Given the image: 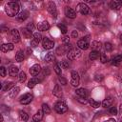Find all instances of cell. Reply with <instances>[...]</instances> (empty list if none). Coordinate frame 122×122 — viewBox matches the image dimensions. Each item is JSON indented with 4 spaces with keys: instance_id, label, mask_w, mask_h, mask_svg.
<instances>
[{
    "instance_id": "obj_38",
    "label": "cell",
    "mask_w": 122,
    "mask_h": 122,
    "mask_svg": "<svg viewBox=\"0 0 122 122\" xmlns=\"http://www.w3.org/2000/svg\"><path fill=\"white\" fill-rule=\"evenodd\" d=\"M53 69H54V71H55L58 75H61V67H60L58 64H55L54 67H53Z\"/></svg>"
},
{
    "instance_id": "obj_20",
    "label": "cell",
    "mask_w": 122,
    "mask_h": 122,
    "mask_svg": "<svg viewBox=\"0 0 122 122\" xmlns=\"http://www.w3.org/2000/svg\"><path fill=\"white\" fill-rule=\"evenodd\" d=\"M43 115H44V112L42 110H39L36 112V113L33 115V121L35 122H40L42 119H43Z\"/></svg>"
},
{
    "instance_id": "obj_10",
    "label": "cell",
    "mask_w": 122,
    "mask_h": 122,
    "mask_svg": "<svg viewBox=\"0 0 122 122\" xmlns=\"http://www.w3.org/2000/svg\"><path fill=\"white\" fill-rule=\"evenodd\" d=\"M47 10L53 16V17H56L57 16V9H56V6L53 2H49L48 3V6H47Z\"/></svg>"
},
{
    "instance_id": "obj_39",
    "label": "cell",
    "mask_w": 122,
    "mask_h": 122,
    "mask_svg": "<svg viewBox=\"0 0 122 122\" xmlns=\"http://www.w3.org/2000/svg\"><path fill=\"white\" fill-rule=\"evenodd\" d=\"M100 61H101V63H106L108 61V57H107V55L105 53H101L100 54Z\"/></svg>"
},
{
    "instance_id": "obj_29",
    "label": "cell",
    "mask_w": 122,
    "mask_h": 122,
    "mask_svg": "<svg viewBox=\"0 0 122 122\" xmlns=\"http://www.w3.org/2000/svg\"><path fill=\"white\" fill-rule=\"evenodd\" d=\"M39 83V81L37 80V78L36 77H33V78H31L29 82H28V87L30 88V89H32L36 84H38Z\"/></svg>"
},
{
    "instance_id": "obj_30",
    "label": "cell",
    "mask_w": 122,
    "mask_h": 122,
    "mask_svg": "<svg viewBox=\"0 0 122 122\" xmlns=\"http://www.w3.org/2000/svg\"><path fill=\"white\" fill-rule=\"evenodd\" d=\"M19 117H20V119H21L23 122H26V121H28V119H29L28 113H27L26 112H24V111H20V112H19Z\"/></svg>"
},
{
    "instance_id": "obj_12",
    "label": "cell",
    "mask_w": 122,
    "mask_h": 122,
    "mask_svg": "<svg viewBox=\"0 0 122 122\" xmlns=\"http://www.w3.org/2000/svg\"><path fill=\"white\" fill-rule=\"evenodd\" d=\"M40 71H41V66H40L39 64H34L33 66L30 67V73L32 76H35V75H37V74L40 72Z\"/></svg>"
},
{
    "instance_id": "obj_9",
    "label": "cell",
    "mask_w": 122,
    "mask_h": 122,
    "mask_svg": "<svg viewBox=\"0 0 122 122\" xmlns=\"http://www.w3.org/2000/svg\"><path fill=\"white\" fill-rule=\"evenodd\" d=\"M42 46H43V48L46 49V50H51V49L53 48L54 42H53L52 40H51L50 38L45 37V38H43V40H42Z\"/></svg>"
},
{
    "instance_id": "obj_43",
    "label": "cell",
    "mask_w": 122,
    "mask_h": 122,
    "mask_svg": "<svg viewBox=\"0 0 122 122\" xmlns=\"http://www.w3.org/2000/svg\"><path fill=\"white\" fill-rule=\"evenodd\" d=\"M33 37H34L36 40H38L39 42H40V40L42 39V35H41V33H40V32H35V33L33 34Z\"/></svg>"
},
{
    "instance_id": "obj_33",
    "label": "cell",
    "mask_w": 122,
    "mask_h": 122,
    "mask_svg": "<svg viewBox=\"0 0 122 122\" xmlns=\"http://www.w3.org/2000/svg\"><path fill=\"white\" fill-rule=\"evenodd\" d=\"M89 103L92 108H98L100 106V102H98L94 99H89Z\"/></svg>"
},
{
    "instance_id": "obj_18",
    "label": "cell",
    "mask_w": 122,
    "mask_h": 122,
    "mask_svg": "<svg viewBox=\"0 0 122 122\" xmlns=\"http://www.w3.org/2000/svg\"><path fill=\"white\" fill-rule=\"evenodd\" d=\"M112 103H113V97L112 96H108L102 102V106L104 108H108V107H111L112 105Z\"/></svg>"
},
{
    "instance_id": "obj_41",
    "label": "cell",
    "mask_w": 122,
    "mask_h": 122,
    "mask_svg": "<svg viewBox=\"0 0 122 122\" xmlns=\"http://www.w3.org/2000/svg\"><path fill=\"white\" fill-rule=\"evenodd\" d=\"M38 44H39V41H38V40H36L35 38H33V39L30 41V46H31V47H33V48H34V47H36V46H38Z\"/></svg>"
},
{
    "instance_id": "obj_8",
    "label": "cell",
    "mask_w": 122,
    "mask_h": 122,
    "mask_svg": "<svg viewBox=\"0 0 122 122\" xmlns=\"http://www.w3.org/2000/svg\"><path fill=\"white\" fill-rule=\"evenodd\" d=\"M79 81H80V77L77 71H71V84L73 87H77L79 85Z\"/></svg>"
},
{
    "instance_id": "obj_21",
    "label": "cell",
    "mask_w": 122,
    "mask_h": 122,
    "mask_svg": "<svg viewBox=\"0 0 122 122\" xmlns=\"http://www.w3.org/2000/svg\"><path fill=\"white\" fill-rule=\"evenodd\" d=\"M19 91H20L19 87H13L11 90L9 91V96L10 98H15V96L19 93Z\"/></svg>"
},
{
    "instance_id": "obj_37",
    "label": "cell",
    "mask_w": 122,
    "mask_h": 122,
    "mask_svg": "<svg viewBox=\"0 0 122 122\" xmlns=\"http://www.w3.org/2000/svg\"><path fill=\"white\" fill-rule=\"evenodd\" d=\"M58 28H59V30H61V32L62 33H67V30H68V29H67V27L65 26V25H63V24H59L58 25Z\"/></svg>"
},
{
    "instance_id": "obj_49",
    "label": "cell",
    "mask_w": 122,
    "mask_h": 122,
    "mask_svg": "<svg viewBox=\"0 0 122 122\" xmlns=\"http://www.w3.org/2000/svg\"><path fill=\"white\" fill-rule=\"evenodd\" d=\"M43 74L45 75H48V74H50V71H49V69L48 68H44V70H43Z\"/></svg>"
},
{
    "instance_id": "obj_55",
    "label": "cell",
    "mask_w": 122,
    "mask_h": 122,
    "mask_svg": "<svg viewBox=\"0 0 122 122\" xmlns=\"http://www.w3.org/2000/svg\"><path fill=\"white\" fill-rule=\"evenodd\" d=\"M120 39H121V41H122V34L120 35Z\"/></svg>"
},
{
    "instance_id": "obj_4",
    "label": "cell",
    "mask_w": 122,
    "mask_h": 122,
    "mask_svg": "<svg viewBox=\"0 0 122 122\" xmlns=\"http://www.w3.org/2000/svg\"><path fill=\"white\" fill-rule=\"evenodd\" d=\"M81 55V51L80 49H76V48H72L71 51H69V52L67 53V57L69 60H74L76 58H78Z\"/></svg>"
},
{
    "instance_id": "obj_1",
    "label": "cell",
    "mask_w": 122,
    "mask_h": 122,
    "mask_svg": "<svg viewBox=\"0 0 122 122\" xmlns=\"http://www.w3.org/2000/svg\"><path fill=\"white\" fill-rule=\"evenodd\" d=\"M19 9H20V7H19L18 3H16V2H10V3H8V4L6 5V7H5V11H6V13L8 14V16L13 17V16H15V15H16V16L18 15Z\"/></svg>"
},
{
    "instance_id": "obj_36",
    "label": "cell",
    "mask_w": 122,
    "mask_h": 122,
    "mask_svg": "<svg viewBox=\"0 0 122 122\" xmlns=\"http://www.w3.org/2000/svg\"><path fill=\"white\" fill-rule=\"evenodd\" d=\"M104 48H105V50H106L107 51H111L112 50V44L110 43V42H106V43L104 44Z\"/></svg>"
},
{
    "instance_id": "obj_28",
    "label": "cell",
    "mask_w": 122,
    "mask_h": 122,
    "mask_svg": "<svg viewBox=\"0 0 122 122\" xmlns=\"http://www.w3.org/2000/svg\"><path fill=\"white\" fill-rule=\"evenodd\" d=\"M24 57H25L24 56V52L22 51H18L17 53L15 54V60L17 62H22L24 60Z\"/></svg>"
},
{
    "instance_id": "obj_53",
    "label": "cell",
    "mask_w": 122,
    "mask_h": 122,
    "mask_svg": "<svg viewBox=\"0 0 122 122\" xmlns=\"http://www.w3.org/2000/svg\"><path fill=\"white\" fill-rule=\"evenodd\" d=\"M104 122H116L113 118H110V119H108V120H106V121H104Z\"/></svg>"
},
{
    "instance_id": "obj_23",
    "label": "cell",
    "mask_w": 122,
    "mask_h": 122,
    "mask_svg": "<svg viewBox=\"0 0 122 122\" xmlns=\"http://www.w3.org/2000/svg\"><path fill=\"white\" fill-rule=\"evenodd\" d=\"M21 33H22L23 37L26 38V39H30V38L31 37V35H32L31 31L29 30L27 28H22V29H21Z\"/></svg>"
},
{
    "instance_id": "obj_32",
    "label": "cell",
    "mask_w": 122,
    "mask_h": 122,
    "mask_svg": "<svg viewBox=\"0 0 122 122\" xmlns=\"http://www.w3.org/2000/svg\"><path fill=\"white\" fill-rule=\"evenodd\" d=\"M55 60V56H54V54L53 53H48L46 56H45V61L46 62H52V61H54Z\"/></svg>"
},
{
    "instance_id": "obj_51",
    "label": "cell",
    "mask_w": 122,
    "mask_h": 122,
    "mask_svg": "<svg viewBox=\"0 0 122 122\" xmlns=\"http://www.w3.org/2000/svg\"><path fill=\"white\" fill-rule=\"evenodd\" d=\"M71 36H72V37H74V38H76V37L78 36L77 31H76V30H72V32H71Z\"/></svg>"
},
{
    "instance_id": "obj_19",
    "label": "cell",
    "mask_w": 122,
    "mask_h": 122,
    "mask_svg": "<svg viewBox=\"0 0 122 122\" xmlns=\"http://www.w3.org/2000/svg\"><path fill=\"white\" fill-rule=\"evenodd\" d=\"M121 4L122 2L121 1H116V0H112L110 2V8L112 9V10H119L121 8Z\"/></svg>"
},
{
    "instance_id": "obj_11",
    "label": "cell",
    "mask_w": 122,
    "mask_h": 122,
    "mask_svg": "<svg viewBox=\"0 0 122 122\" xmlns=\"http://www.w3.org/2000/svg\"><path fill=\"white\" fill-rule=\"evenodd\" d=\"M10 37L14 43H18L20 41V33L16 29H13L10 30Z\"/></svg>"
},
{
    "instance_id": "obj_7",
    "label": "cell",
    "mask_w": 122,
    "mask_h": 122,
    "mask_svg": "<svg viewBox=\"0 0 122 122\" xmlns=\"http://www.w3.org/2000/svg\"><path fill=\"white\" fill-rule=\"evenodd\" d=\"M33 99V95L31 93H25L20 97V103L23 105H28L30 104Z\"/></svg>"
},
{
    "instance_id": "obj_50",
    "label": "cell",
    "mask_w": 122,
    "mask_h": 122,
    "mask_svg": "<svg viewBox=\"0 0 122 122\" xmlns=\"http://www.w3.org/2000/svg\"><path fill=\"white\" fill-rule=\"evenodd\" d=\"M95 80L96 81H102L103 80V75H96L95 76Z\"/></svg>"
},
{
    "instance_id": "obj_26",
    "label": "cell",
    "mask_w": 122,
    "mask_h": 122,
    "mask_svg": "<svg viewBox=\"0 0 122 122\" xmlns=\"http://www.w3.org/2000/svg\"><path fill=\"white\" fill-rule=\"evenodd\" d=\"M91 47H92V49L93 51H98L101 49L102 44H101V42H99V41H92Z\"/></svg>"
},
{
    "instance_id": "obj_14",
    "label": "cell",
    "mask_w": 122,
    "mask_h": 122,
    "mask_svg": "<svg viewBox=\"0 0 122 122\" xmlns=\"http://www.w3.org/2000/svg\"><path fill=\"white\" fill-rule=\"evenodd\" d=\"M52 93H53V95H55V96L58 97V98L62 97V95H63L62 89H61V87H60L58 84H56V85L54 86V88H53V90H52Z\"/></svg>"
},
{
    "instance_id": "obj_46",
    "label": "cell",
    "mask_w": 122,
    "mask_h": 122,
    "mask_svg": "<svg viewBox=\"0 0 122 122\" xmlns=\"http://www.w3.org/2000/svg\"><path fill=\"white\" fill-rule=\"evenodd\" d=\"M27 29H28L29 30L32 31V30H34V25H33V23H30V24H28V26H27Z\"/></svg>"
},
{
    "instance_id": "obj_2",
    "label": "cell",
    "mask_w": 122,
    "mask_h": 122,
    "mask_svg": "<svg viewBox=\"0 0 122 122\" xmlns=\"http://www.w3.org/2000/svg\"><path fill=\"white\" fill-rule=\"evenodd\" d=\"M72 49V46L71 44H64L62 46H59L57 49H56V51L55 53L57 55H64L65 53H68L69 51H71Z\"/></svg>"
},
{
    "instance_id": "obj_44",
    "label": "cell",
    "mask_w": 122,
    "mask_h": 122,
    "mask_svg": "<svg viewBox=\"0 0 122 122\" xmlns=\"http://www.w3.org/2000/svg\"><path fill=\"white\" fill-rule=\"evenodd\" d=\"M77 101H78V102H80V103H82V104H86L87 102H89L86 98H84V97H80V96L77 98Z\"/></svg>"
},
{
    "instance_id": "obj_31",
    "label": "cell",
    "mask_w": 122,
    "mask_h": 122,
    "mask_svg": "<svg viewBox=\"0 0 122 122\" xmlns=\"http://www.w3.org/2000/svg\"><path fill=\"white\" fill-rule=\"evenodd\" d=\"M98 57H100L99 51H92L90 52V59L95 60V59H97Z\"/></svg>"
},
{
    "instance_id": "obj_15",
    "label": "cell",
    "mask_w": 122,
    "mask_h": 122,
    "mask_svg": "<svg viewBox=\"0 0 122 122\" xmlns=\"http://www.w3.org/2000/svg\"><path fill=\"white\" fill-rule=\"evenodd\" d=\"M75 92H76V94H77L78 96H80V97L87 98V97L89 96V92H88V90H86V89H84V88L77 89V90L75 91Z\"/></svg>"
},
{
    "instance_id": "obj_40",
    "label": "cell",
    "mask_w": 122,
    "mask_h": 122,
    "mask_svg": "<svg viewBox=\"0 0 122 122\" xmlns=\"http://www.w3.org/2000/svg\"><path fill=\"white\" fill-rule=\"evenodd\" d=\"M69 66H70L69 61L64 60V61H62V62H61V68H62V69H68V68H69Z\"/></svg>"
},
{
    "instance_id": "obj_6",
    "label": "cell",
    "mask_w": 122,
    "mask_h": 122,
    "mask_svg": "<svg viewBox=\"0 0 122 122\" xmlns=\"http://www.w3.org/2000/svg\"><path fill=\"white\" fill-rule=\"evenodd\" d=\"M76 8H77V10H78L81 14H83V15L89 14V13L91 12V10H90L89 6H88L86 3H79Z\"/></svg>"
},
{
    "instance_id": "obj_22",
    "label": "cell",
    "mask_w": 122,
    "mask_h": 122,
    "mask_svg": "<svg viewBox=\"0 0 122 122\" xmlns=\"http://www.w3.org/2000/svg\"><path fill=\"white\" fill-rule=\"evenodd\" d=\"M28 16H29V12L27 10H23L20 13H18V15L16 16V18H17L18 21H24V20H26L28 18Z\"/></svg>"
},
{
    "instance_id": "obj_42",
    "label": "cell",
    "mask_w": 122,
    "mask_h": 122,
    "mask_svg": "<svg viewBox=\"0 0 122 122\" xmlns=\"http://www.w3.org/2000/svg\"><path fill=\"white\" fill-rule=\"evenodd\" d=\"M109 112L111 113V114H116L117 113V110H116V108L115 107H111L110 109H109Z\"/></svg>"
},
{
    "instance_id": "obj_45",
    "label": "cell",
    "mask_w": 122,
    "mask_h": 122,
    "mask_svg": "<svg viewBox=\"0 0 122 122\" xmlns=\"http://www.w3.org/2000/svg\"><path fill=\"white\" fill-rule=\"evenodd\" d=\"M0 72H1V76H2V77H5L6 74H7L6 69H5L4 67H1V68H0Z\"/></svg>"
},
{
    "instance_id": "obj_54",
    "label": "cell",
    "mask_w": 122,
    "mask_h": 122,
    "mask_svg": "<svg viewBox=\"0 0 122 122\" xmlns=\"http://www.w3.org/2000/svg\"><path fill=\"white\" fill-rule=\"evenodd\" d=\"M3 120H4V118H3V115L1 114V122H3Z\"/></svg>"
},
{
    "instance_id": "obj_3",
    "label": "cell",
    "mask_w": 122,
    "mask_h": 122,
    "mask_svg": "<svg viewBox=\"0 0 122 122\" xmlns=\"http://www.w3.org/2000/svg\"><path fill=\"white\" fill-rule=\"evenodd\" d=\"M54 110L57 113H64L68 111V106L63 101H57L54 105Z\"/></svg>"
},
{
    "instance_id": "obj_52",
    "label": "cell",
    "mask_w": 122,
    "mask_h": 122,
    "mask_svg": "<svg viewBox=\"0 0 122 122\" xmlns=\"http://www.w3.org/2000/svg\"><path fill=\"white\" fill-rule=\"evenodd\" d=\"M119 111H120V121L122 122V104L119 106Z\"/></svg>"
},
{
    "instance_id": "obj_24",
    "label": "cell",
    "mask_w": 122,
    "mask_h": 122,
    "mask_svg": "<svg viewBox=\"0 0 122 122\" xmlns=\"http://www.w3.org/2000/svg\"><path fill=\"white\" fill-rule=\"evenodd\" d=\"M13 87H14V83H13V82H5V83L3 84L1 90H2L3 92H6V91L11 90Z\"/></svg>"
},
{
    "instance_id": "obj_5",
    "label": "cell",
    "mask_w": 122,
    "mask_h": 122,
    "mask_svg": "<svg viewBox=\"0 0 122 122\" xmlns=\"http://www.w3.org/2000/svg\"><path fill=\"white\" fill-rule=\"evenodd\" d=\"M77 47L78 49L80 50H88L89 47H90V43H89V36H86V37H83V39H80L78 40L77 42Z\"/></svg>"
},
{
    "instance_id": "obj_25",
    "label": "cell",
    "mask_w": 122,
    "mask_h": 122,
    "mask_svg": "<svg viewBox=\"0 0 122 122\" xmlns=\"http://www.w3.org/2000/svg\"><path fill=\"white\" fill-rule=\"evenodd\" d=\"M19 71V69L16 66H10L9 68V74L10 76H15Z\"/></svg>"
},
{
    "instance_id": "obj_13",
    "label": "cell",
    "mask_w": 122,
    "mask_h": 122,
    "mask_svg": "<svg viewBox=\"0 0 122 122\" xmlns=\"http://www.w3.org/2000/svg\"><path fill=\"white\" fill-rule=\"evenodd\" d=\"M65 14H66V16L67 17H69V18H71V19H74L75 17H76V11L73 10V9H71V8H66V10H65Z\"/></svg>"
},
{
    "instance_id": "obj_27",
    "label": "cell",
    "mask_w": 122,
    "mask_h": 122,
    "mask_svg": "<svg viewBox=\"0 0 122 122\" xmlns=\"http://www.w3.org/2000/svg\"><path fill=\"white\" fill-rule=\"evenodd\" d=\"M122 62V54H119V55H116L114 56L112 59V65H119L120 63Z\"/></svg>"
},
{
    "instance_id": "obj_35",
    "label": "cell",
    "mask_w": 122,
    "mask_h": 122,
    "mask_svg": "<svg viewBox=\"0 0 122 122\" xmlns=\"http://www.w3.org/2000/svg\"><path fill=\"white\" fill-rule=\"evenodd\" d=\"M26 78H27L26 73H25L24 71H20L19 74H18V79H19V81H20V82H24V81L26 80Z\"/></svg>"
},
{
    "instance_id": "obj_34",
    "label": "cell",
    "mask_w": 122,
    "mask_h": 122,
    "mask_svg": "<svg viewBox=\"0 0 122 122\" xmlns=\"http://www.w3.org/2000/svg\"><path fill=\"white\" fill-rule=\"evenodd\" d=\"M42 111H43V112L46 113V114H48V113L51 112V109H50L49 105H48V104H45V103L42 105Z\"/></svg>"
},
{
    "instance_id": "obj_47",
    "label": "cell",
    "mask_w": 122,
    "mask_h": 122,
    "mask_svg": "<svg viewBox=\"0 0 122 122\" xmlns=\"http://www.w3.org/2000/svg\"><path fill=\"white\" fill-rule=\"evenodd\" d=\"M59 82L61 83V85H67V80L64 77H59Z\"/></svg>"
},
{
    "instance_id": "obj_16",
    "label": "cell",
    "mask_w": 122,
    "mask_h": 122,
    "mask_svg": "<svg viewBox=\"0 0 122 122\" xmlns=\"http://www.w3.org/2000/svg\"><path fill=\"white\" fill-rule=\"evenodd\" d=\"M14 49V46L12 43H6V44H3L1 46V51L3 52H8L10 51H12Z\"/></svg>"
},
{
    "instance_id": "obj_17",
    "label": "cell",
    "mask_w": 122,
    "mask_h": 122,
    "mask_svg": "<svg viewBox=\"0 0 122 122\" xmlns=\"http://www.w3.org/2000/svg\"><path fill=\"white\" fill-rule=\"evenodd\" d=\"M37 28H38V30H39L45 31V30H48L50 29V24H49V22H48V21H42L41 23H39V24H38Z\"/></svg>"
},
{
    "instance_id": "obj_48",
    "label": "cell",
    "mask_w": 122,
    "mask_h": 122,
    "mask_svg": "<svg viewBox=\"0 0 122 122\" xmlns=\"http://www.w3.org/2000/svg\"><path fill=\"white\" fill-rule=\"evenodd\" d=\"M69 42H70V38H69L68 36H65V37L63 38V43H65V44H69Z\"/></svg>"
}]
</instances>
